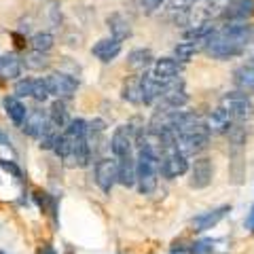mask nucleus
<instances>
[{"mask_svg": "<svg viewBox=\"0 0 254 254\" xmlns=\"http://www.w3.org/2000/svg\"><path fill=\"white\" fill-rule=\"evenodd\" d=\"M49 121L58 127V129H62V131L66 129L70 121H72L70 115H68V108H66V102H64V100H55L51 104V108H49Z\"/></svg>", "mask_w": 254, "mask_h": 254, "instance_id": "obj_25", "label": "nucleus"}, {"mask_svg": "<svg viewBox=\"0 0 254 254\" xmlns=\"http://www.w3.org/2000/svg\"><path fill=\"white\" fill-rule=\"evenodd\" d=\"M190 163H189V157L182 155L180 150H172V153L163 155L161 157V163H159V174L168 180H174L178 176H185L189 172Z\"/></svg>", "mask_w": 254, "mask_h": 254, "instance_id": "obj_8", "label": "nucleus"}, {"mask_svg": "<svg viewBox=\"0 0 254 254\" xmlns=\"http://www.w3.org/2000/svg\"><path fill=\"white\" fill-rule=\"evenodd\" d=\"M190 254H227L229 252V242L227 240H214V237H203L190 244L189 248Z\"/></svg>", "mask_w": 254, "mask_h": 254, "instance_id": "obj_19", "label": "nucleus"}, {"mask_svg": "<svg viewBox=\"0 0 254 254\" xmlns=\"http://www.w3.org/2000/svg\"><path fill=\"white\" fill-rule=\"evenodd\" d=\"M0 254H4V252H2V250H0Z\"/></svg>", "mask_w": 254, "mask_h": 254, "instance_id": "obj_38", "label": "nucleus"}, {"mask_svg": "<svg viewBox=\"0 0 254 254\" xmlns=\"http://www.w3.org/2000/svg\"><path fill=\"white\" fill-rule=\"evenodd\" d=\"M244 225H246V229H248L250 233H254V205H252V210L248 212V216H246Z\"/></svg>", "mask_w": 254, "mask_h": 254, "instance_id": "obj_34", "label": "nucleus"}, {"mask_svg": "<svg viewBox=\"0 0 254 254\" xmlns=\"http://www.w3.org/2000/svg\"><path fill=\"white\" fill-rule=\"evenodd\" d=\"M121 49H123L121 41L108 36V38H100V41L91 47V55L93 58H98L100 62L108 64V62H113V60H117L119 55H121Z\"/></svg>", "mask_w": 254, "mask_h": 254, "instance_id": "obj_15", "label": "nucleus"}, {"mask_svg": "<svg viewBox=\"0 0 254 254\" xmlns=\"http://www.w3.org/2000/svg\"><path fill=\"white\" fill-rule=\"evenodd\" d=\"M214 180V165L208 157H197L193 165L189 168V187L190 189H208Z\"/></svg>", "mask_w": 254, "mask_h": 254, "instance_id": "obj_6", "label": "nucleus"}, {"mask_svg": "<svg viewBox=\"0 0 254 254\" xmlns=\"http://www.w3.org/2000/svg\"><path fill=\"white\" fill-rule=\"evenodd\" d=\"M199 51L197 49V45L195 43H190V41H182L178 43L176 47H174V58H176L180 64H187L195 58V53Z\"/></svg>", "mask_w": 254, "mask_h": 254, "instance_id": "obj_28", "label": "nucleus"}, {"mask_svg": "<svg viewBox=\"0 0 254 254\" xmlns=\"http://www.w3.org/2000/svg\"><path fill=\"white\" fill-rule=\"evenodd\" d=\"M244 55L248 58V64H252V66H254V45H250V47H248V51H246Z\"/></svg>", "mask_w": 254, "mask_h": 254, "instance_id": "obj_36", "label": "nucleus"}, {"mask_svg": "<svg viewBox=\"0 0 254 254\" xmlns=\"http://www.w3.org/2000/svg\"><path fill=\"white\" fill-rule=\"evenodd\" d=\"M150 72H153L157 78H161V81H176L182 72V64L176 60V58H159L153 62V66H150Z\"/></svg>", "mask_w": 254, "mask_h": 254, "instance_id": "obj_14", "label": "nucleus"}, {"mask_svg": "<svg viewBox=\"0 0 254 254\" xmlns=\"http://www.w3.org/2000/svg\"><path fill=\"white\" fill-rule=\"evenodd\" d=\"M53 45H55V36L51 32H36V34L30 38V47L34 51H41V53L51 51Z\"/></svg>", "mask_w": 254, "mask_h": 254, "instance_id": "obj_27", "label": "nucleus"}, {"mask_svg": "<svg viewBox=\"0 0 254 254\" xmlns=\"http://www.w3.org/2000/svg\"><path fill=\"white\" fill-rule=\"evenodd\" d=\"M43 254H58V252H55V250L51 248V246H47V248L43 250Z\"/></svg>", "mask_w": 254, "mask_h": 254, "instance_id": "obj_37", "label": "nucleus"}, {"mask_svg": "<svg viewBox=\"0 0 254 254\" xmlns=\"http://www.w3.org/2000/svg\"><path fill=\"white\" fill-rule=\"evenodd\" d=\"M117 185L125 189L136 187V155L117 159Z\"/></svg>", "mask_w": 254, "mask_h": 254, "instance_id": "obj_16", "label": "nucleus"}, {"mask_svg": "<svg viewBox=\"0 0 254 254\" xmlns=\"http://www.w3.org/2000/svg\"><path fill=\"white\" fill-rule=\"evenodd\" d=\"M203 51L205 55H210L212 60H220V62H227V60H235V58H242L246 53V47L237 45L235 41H231L229 36H225L222 32L216 28L214 34L205 41L203 45Z\"/></svg>", "mask_w": 254, "mask_h": 254, "instance_id": "obj_2", "label": "nucleus"}, {"mask_svg": "<svg viewBox=\"0 0 254 254\" xmlns=\"http://www.w3.org/2000/svg\"><path fill=\"white\" fill-rule=\"evenodd\" d=\"M227 136H229V142H231L233 146H244L246 144V138H248V131H246V123H235L229 127V131H227Z\"/></svg>", "mask_w": 254, "mask_h": 254, "instance_id": "obj_30", "label": "nucleus"}, {"mask_svg": "<svg viewBox=\"0 0 254 254\" xmlns=\"http://www.w3.org/2000/svg\"><path fill=\"white\" fill-rule=\"evenodd\" d=\"M0 144H2V146H11V138H9V133H6L2 127H0Z\"/></svg>", "mask_w": 254, "mask_h": 254, "instance_id": "obj_35", "label": "nucleus"}, {"mask_svg": "<svg viewBox=\"0 0 254 254\" xmlns=\"http://www.w3.org/2000/svg\"><path fill=\"white\" fill-rule=\"evenodd\" d=\"M23 66L30 68V70H43V68L49 66V60H47L45 53L32 49L30 53H26V58H23Z\"/></svg>", "mask_w": 254, "mask_h": 254, "instance_id": "obj_29", "label": "nucleus"}, {"mask_svg": "<svg viewBox=\"0 0 254 254\" xmlns=\"http://www.w3.org/2000/svg\"><path fill=\"white\" fill-rule=\"evenodd\" d=\"M140 74L142 72H136L133 76H129L123 85V100H127L129 104H142V89H140Z\"/></svg>", "mask_w": 254, "mask_h": 254, "instance_id": "obj_26", "label": "nucleus"}, {"mask_svg": "<svg viewBox=\"0 0 254 254\" xmlns=\"http://www.w3.org/2000/svg\"><path fill=\"white\" fill-rule=\"evenodd\" d=\"M172 83V81H170ZM168 81H161V78H157L150 70L140 74V89H142V104L146 106H155L159 95L165 91V87L170 85Z\"/></svg>", "mask_w": 254, "mask_h": 254, "instance_id": "obj_10", "label": "nucleus"}, {"mask_svg": "<svg viewBox=\"0 0 254 254\" xmlns=\"http://www.w3.org/2000/svg\"><path fill=\"white\" fill-rule=\"evenodd\" d=\"M45 81H47V85H49V91H51V95L55 100L68 102L76 95L78 83L66 72H51L49 76H45Z\"/></svg>", "mask_w": 254, "mask_h": 254, "instance_id": "obj_5", "label": "nucleus"}, {"mask_svg": "<svg viewBox=\"0 0 254 254\" xmlns=\"http://www.w3.org/2000/svg\"><path fill=\"white\" fill-rule=\"evenodd\" d=\"M2 108H4L6 117L11 119V123L17 127L23 125V121H26V117H28V110H30V108H26V104H23L17 95H6L2 100Z\"/></svg>", "mask_w": 254, "mask_h": 254, "instance_id": "obj_20", "label": "nucleus"}, {"mask_svg": "<svg viewBox=\"0 0 254 254\" xmlns=\"http://www.w3.org/2000/svg\"><path fill=\"white\" fill-rule=\"evenodd\" d=\"M32 76H23L19 81H15V95L21 100V98H30L32 95Z\"/></svg>", "mask_w": 254, "mask_h": 254, "instance_id": "obj_31", "label": "nucleus"}, {"mask_svg": "<svg viewBox=\"0 0 254 254\" xmlns=\"http://www.w3.org/2000/svg\"><path fill=\"white\" fill-rule=\"evenodd\" d=\"M220 106L233 117L235 123H248L254 117V104L250 100V95H246L242 91H227L220 98Z\"/></svg>", "mask_w": 254, "mask_h": 254, "instance_id": "obj_4", "label": "nucleus"}, {"mask_svg": "<svg viewBox=\"0 0 254 254\" xmlns=\"http://www.w3.org/2000/svg\"><path fill=\"white\" fill-rule=\"evenodd\" d=\"M178 140V150L182 155H199L201 150H205L210 142V129H199V131H193V133H185V136H176Z\"/></svg>", "mask_w": 254, "mask_h": 254, "instance_id": "obj_12", "label": "nucleus"}, {"mask_svg": "<svg viewBox=\"0 0 254 254\" xmlns=\"http://www.w3.org/2000/svg\"><path fill=\"white\" fill-rule=\"evenodd\" d=\"M205 125H208L210 133H216V136H220V133H227L229 127L233 125V117L229 115L222 106H218L216 110H212V113L208 115V119H205Z\"/></svg>", "mask_w": 254, "mask_h": 254, "instance_id": "obj_21", "label": "nucleus"}, {"mask_svg": "<svg viewBox=\"0 0 254 254\" xmlns=\"http://www.w3.org/2000/svg\"><path fill=\"white\" fill-rule=\"evenodd\" d=\"M155 55L150 49H133L127 53V68L133 70V72H146V70L153 66Z\"/></svg>", "mask_w": 254, "mask_h": 254, "instance_id": "obj_23", "label": "nucleus"}, {"mask_svg": "<svg viewBox=\"0 0 254 254\" xmlns=\"http://www.w3.org/2000/svg\"><path fill=\"white\" fill-rule=\"evenodd\" d=\"M189 104V93L185 89V83L176 78V81H172L168 87H165V91L159 95L155 108H185Z\"/></svg>", "mask_w": 254, "mask_h": 254, "instance_id": "obj_9", "label": "nucleus"}, {"mask_svg": "<svg viewBox=\"0 0 254 254\" xmlns=\"http://www.w3.org/2000/svg\"><path fill=\"white\" fill-rule=\"evenodd\" d=\"M233 85L237 91L246 95L254 93V66L252 64H244V66L233 70Z\"/></svg>", "mask_w": 254, "mask_h": 254, "instance_id": "obj_22", "label": "nucleus"}, {"mask_svg": "<svg viewBox=\"0 0 254 254\" xmlns=\"http://www.w3.org/2000/svg\"><path fill=\"white\" fill-rule=\"evenodd\" d=\"M254 15V0H233L222 11L220 17L225 21H248Z\"/></svg>", "mask_w": 254, "mask_h": 254, "instance_id": "obj_18", "label": "nucleus"}, {"mask_svg": "<svg viewBox=\"0 0 254 254\" xmlns=\"http://www.w3.org/2000/svg\"><path fill=\"white\" fill-rule=\"evenodd\" d=\"M38 254H43V252H38Z\"/></svg>", "mask_w": 254, "mask_h": 254, "instance_id": "obj_39", "label": "nucleus"}, {"mask_svg": "<svg viewBox=\"0 0 254 254\" xmlns=\"http://www.w3.org/2000/svg\"><path fill=\"white\" fill-rule=\"evenodd\" d=\"M144 129V127H133V123H123L119 125L117 129L110 136V153H113L115 159H121L127 155H133V148H136V138L138 133Z\"/></svg>", "mask_w": 254, "mask_h": 254, "instance_id": "obj_3", "label": "nucleus"}, {"mask_svg": "<svg viewBox=\"0 0 254 254\" xmlns=\"http://www.w3.org/2000/svg\"><path fill=\"white\" fill-rule=\"evenodd\" d=\"M165 2V0H140V6L144 9L146 13H155L161 9V4Z\"/></svg>", "mask_w": 254, "mask_h": 254, "instance_id": "obj_32", "label": "nucleus"}, {"mask_svg": "<svg viewBox=\"0 0 254 254\" xmlns=\"http://www.w3.org/2000/svg\"><path fill=\"white\" fill-rule=\"evenodd\" d=\"M0 168H2L4 172H9V174H13L15 178H21V170L15 165L13 161H4V159H0Z\"/></svg>", "mask_w": 254, "mask_h": 254, "instance_id": "obj_33", "label": "nucleus"}, {"mask_svg": "<svg viewBox=\"0 0 254 254\" xmlns=\"http://www.w3.org/2000/svg\"><path fill=\"white\" fill-rule=\"evenodd\" d=\"M23 70V60L17 53H4L0 55V78L2 81H19Z\"/></svg>", "mask_w": 254, "mask_h": 254, "instance_id": "obj_17", "label": "nucleus"}, {"mask_svg": "<svg viewBox=\"0 0 254 254\" xmlns=\"http://www.w3.org/2000/svg\"><path fill=\"white\" fill-rule=\"evenodd\" d=\"M159 163L161 157L144 148L136 150V187L142 195H153L159 182Z\"/></svg>", "mask_w": 254, "mask_h": 254, "instance_id": "obj_1", "label": "nucleus"}, {"mask_svg": "<svg viewBox=\"0 0 254 254\" xmlns=\"http://www.w3.org/2000/svg\"><path fill=\"white\" fill-rule=\"evenodd\" d=\"M93 180L104 193H110L117 185V159L100 157L93 165Z\"/></svg>", "mask_w": 254, "mask_h": 254, "instance_id": "obj_7", "label": "nucleus"}, {"mask_svg": "<svg viewBox=\"0 0 254 254\" xmlns=\"http://www.w3.org/2000/svg\"><path fill=\"white\" fill-rule=\"evenodd\" d=\"M47 127H49V110L30 108L26 121H23V125H21V129H23V133H28L30 138L41 140V136L47 131Z\"/></svg>", "mask_w": 254, "mask_h": 254, "instance_id": "obj_13", "label": "nucleus"}, {"mask_svg": "<svg viewBox=\"0 0 254 254\" xmlns=\"http://www.w3.org/2000/svg\"><path fill=\"white\" fill-rule=\"evenodd\" d=\"M106 23H108V30H110V36L117 38V41H125V38L131 36V23L129 19L125 17L121 13H113L106 17Z\"/></svg>", "mask_w": 254, "mask_h": 254, "instance_id": "obj_24", "label": "nucleus"}, {"mask_svg": "<svg viewBox=\"0 0 254 254\" xmlns=\"http://www.w3.org/2000/svg\"><path fill=\"white\" fill-rule=\"evenodd\" d=\"M231 212V205H218V208H212L208 212H201L197 214V216L190 218V229H193L195 233H205L214 229L218 225V222L225 220V216Z\"/></svg>", "mask_w": 254, "mask_h": 254, "instance_id": "obj_11", "label": "nucleus"}]
</instances>
